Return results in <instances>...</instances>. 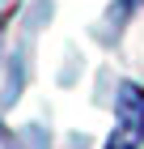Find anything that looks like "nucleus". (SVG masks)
Masks as SVG:
<instances>
[{"label": "nucleus", "mask_w": 144, "mask_h": 149, "mask_svg": "<svg viewBox=\"0 0 144 149\" xmlns=\"http://www.w3.org/2000/svg\"><path fill=\"white\" fill-rule=\"evenodd\" d=\"M140 141H144V94L140 85L127 81L119 90V119H114L106 149H140Z\"/></svg>", "instance_id": "f257e3e1"}]
</instances>
